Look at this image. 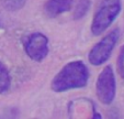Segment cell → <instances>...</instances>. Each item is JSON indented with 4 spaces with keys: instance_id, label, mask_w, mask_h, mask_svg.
<instances>
[{
    "instance_id": "cell-2",
    "label": "cell",
    "mask_w": 124,
    "mask_h": 119,
    "mask_svg": "<svg viewBox=\"0 0 124 119\" xmlns=\"http://www.w3.org/2000/svg\"><path fill=\"white\" fill-rule=\"evenodd\" d=\"M121 11V0H103L93 17L91 32L99 35L113 23Z\"/></svg>"
},
{
    "instance_id": "cell-8",
    "label": "cell",
    "mask_w": 124,
    "mask_h": 119,
    "mask_svg": "<svg viewBox=\"0 0 124 119\" xmlns=\"http://www.w3.org/2000/svg\"><path fill=\"white\" fill-rule=\"evenodd\" d=\"M89 5H90V1L89 0H80L79 3H78L77 8H76V11H75V18H81L86 14L87 10L89 9Z\"/></svg>"
},
{
    "instance_id": "cell-5",
    "label": "cell",
    "mask_w": 124,
    "mask_h": 119,
    "mask_svg": "<svg viewBox=\"0 0 124 119\" xmlns=\"http://www.w3.org/2000/svg\"><path fill=\"white\" fill-rule=\"evenodd\" d=\"M25 51L33 61H43L48 54V39L41 32L32 33L25 43Z\"/></svg>"
},
{
    "instance_id": "cell-6",
    "label": "cell",
    "mask_w": 124,
    "mask_h": 119,
    "mask_svg": "<svg viewBox=\"0 0 124 119\" xmlns=\"http://www.w3.org/2000/svg\"><path fill=\"white\" fill-rule=\"evenodd\" d=\"M75 0H47L44 5V11L51 18L67 12L71 9Z\"/></svg>"
},
{
    "instance_id": "cell-9",
    "label": "cell",
    "mask_w": 124,
    "mask_h": 119,
    "mask_svg": "<svg viewBox=\"0 0 124 119\" xmlns=\"http://www.w3.org/2000/svg\"><path fill=\"white\" fill-rule=\"evenodd\" d=\"M5 7L8 8L10 10L18 9V8L22 7V5L24 3V0H3Z\"/></svg>"
},
{
    "instance_id": "cell-4",
    "label": "cell",
    "mask_w": 124,
    "mask_h": 119,
    "mask_svg": "<svg viewBox=\"0 0 124 119\" xmlns=\"http://www.w3.org/2000/svg\"><path fill=\"white\" fill-rule=\"evenodd\" d=\"M115 76L113 68L110 65L105 66L101 71L97 79V96L98 99L104 105H110L115 97Z\"/></svg>"
},
{
    "instance_id": "cell-1",
    "label": "cell",
    "mask_w": 124,
    "mask_h": 119,
    "mask_svg": "<svg viewBox=\"0 0 124 119\" xmlns=\"http://www.w3.org/2000/svg\"><path fill=\"white\" fill-rule=\"evenodd\" d=\"M89 78V71L81 61H73L66 64L61 72L53 78L51 88L56 93L69 89L81 88L87 85Z\"/></svg>"
},
{
    "instance_id": "cell-10",
    "label": "cell",
    "mask_w": 124,
    "mask_h": 119,
    "mask_svg": "<svg viewBox=\"0 0 124 119\" xmlns=\"http://www.w3.org/2000/svg\"><path fill=\"white\" fill-rule=\"evenodd\" d=\"M117 70H119L120 75L124 78V45L121 47L119 58H117Z\"/></svg>"
},
{
    "instance_id": "cell-3",
    "label": "cell",
    "mask_w": 124,
    "mask_h": 119,
    "mask_svg": "<svg viewBox=\"0 0 124 119\" xmlns=\"http://www.w3.org/2000/svg\"><path fill=\"white\" fill-rule=\"evenodd\" d=\"M120 37L119 29L112 30L105 35L100 42H98L88 54L89 62L94 66H99L105 63L112 54V51Z\"/></svg>"
},
{
    "instance_id": "cell-7",
    "label": "cell",
    "mask_w": 124,
    "mask_h": 119,
    "mask_svg": "<svg viewBox=\"0 0 124 119\" xmlns=\"http://www.w3.org/2000/svg\"><path fill=\"white\" fill-rule=\"evenodd\" d=\"M11 85V78L8 70L0 62V94L6 93L10 88Z\"/></svg>"
}]
</instances>
